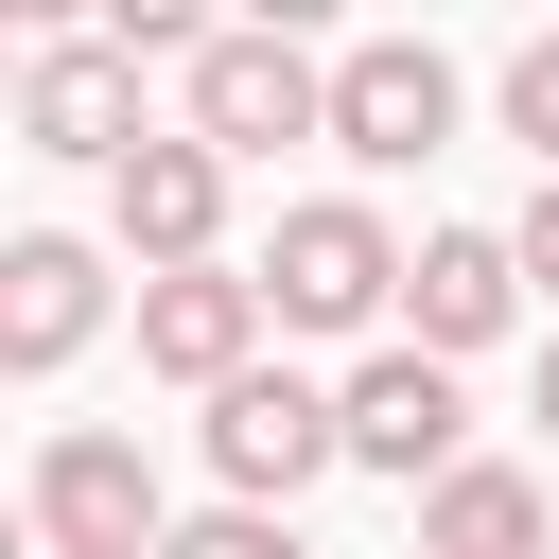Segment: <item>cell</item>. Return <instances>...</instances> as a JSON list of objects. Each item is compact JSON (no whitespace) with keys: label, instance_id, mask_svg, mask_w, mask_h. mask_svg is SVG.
<instances>
[{"label":"cell","instance_id":"obj_9","mask_svg":"<svg viewBox=\"0 0 559 559\" xmlns=\"http://www.w3.org/2000/svg\"><path fill=\"white\" fill-rule=\"evenodd\" d=\"M507 332H524V245H507V227H419V262H402V349L472 367V349H507Z\"/></svg>","mask_w":559,"mask_h":559},{"label":"cell","instance_id":"obj_7","mask_svg":"<svg viewBox=\"0 0 559 559\" xmlns=\"http://www.w3.org/2000/svg\"><path fill=\"white\" fill-rule=\"evenodd\" d=\"M105 245H122L140 280H192V262H227V157H210L192 122H157V140L105 175Z\"/></svg>","mask_w":559,"mask_h":559},{"label":"cell","instance_id":"obj_11","mask_svg":"<svg viewBox=\"0 0 559 559\" xmlns=\"http://www.w3.org/2000/svg\"><path fill=\"white\" fill-rule=\"evenodd\" d=\"M87 332H105V245L17 227V245H0V367L52 384V367H87Z\"/></svg>","mask_w":559,"mask_h":559},{"label":"cell","instance_id":"obj_13","mask_svg":"<svg viewBox=\"0 0 559 559\" xmlns=\"http://www.w3.org/2000/svg\"><path fill=\"white\" fill-rule=\"evenodd\" d=\"M507 140H524V157L559 175V17H542V35L507 52Z\"/></svg>","mask_w":559,"mask_h":559},{"label":"cell","instance_id":"obj_8","mask_svg":"<svg viewBox=\"0 0 559 559\" xmlns=\"http://www.w3.org/2000/svg\"><path fill=\"white\" fill-rule=\"evenodd\" d=\"M332 140H349L367 175H419V157L454 140V52H437V35H349V52H332Z\"/></svg>","mask_w":559,"mask_h":559},{"label":"cell","instance_id":"obj_2","mask_svg":"<svg viewBox=\"0 0 559 559\" xmlns=\"http://www.w3.org/2000/svg\"><path fill=\"white\" fill-rule=\"evenodd\" d=\"M402 262H419V245H402L367 192H297V210L262 227V314H280V332H384V314H402Z\"/></svg>","mask_w":559,"mask_h":559},{"label":"cell","instance_id":"obj_5","mask_svg":"<svg viewBox=\"0 0 559 559\" xmlns=\"http://www.w3.org/2000/svg\"><path fill=\"white\" fill-rule=\"evenodd\" d=\"M332 402H349V472H384V489H454V472H472V384H454L437 349L384 332V349H349Z\"/></svg>","mask_w":559,"mask_h":559},{"label":"cell","instance_id":"obj_1","mask_svg":"<svg viewBox=\"0 0 559 559\" xmlns=\"http://www.w3.org/2000/svg\"><path fill=\"white\" fill-rule=\"evenodd\" d=\"M17 542L35 559H175V489L122 419H52L17 472Z\"/></svg>","mask_w":559,"mask_h":559},{"label":"cell","instance_id":"obj_14","mask_svg":"<svg viewBox=\"0 0 559 559\" xmlns=\"http://www.w3.org/2000/svg\"><path fill=\"white\" fill-rule=\"evenodd\" d=\"M175 559H314V542H297L280 507H192V524H175Z\"/></svg>","mask_w":559,"mask_h":559},{"label":"cell","instance_id":"obj_16","mask_svg":"<svg viewBox=\"0 0 559 559\" xmlns=\"http://www.w3.org/2000/svg\"><path fill=\"white\" fill-rule=\"evenodd\" d=\"M524 419H542V437H559V332H542V384H524Z\"/></svg>","mask_w":559,"mask_h":559},{"label":"cell","instance_id":"obj_4","mask_svg":"<svg viewBox=\"0 0 559 559\" xmlns=\"http://www.w3.org/2000/svg\"><path fill=\"white\" fill-rule=\"evenodd\" d=\"M192 140L245 175V157H280V140H332V52H297L280 17H227L210 52H192Z\"/></svg>","mask_w":559,"mask_h":559},{"label":"cell","instance_id":"obj_6","mask_svg":"<svg viewBox=\"0 0 559 559\" xmlns=\"http://www.w3.org/2000/svg\"><path fill=\"white\" fill-rule=\"evenodd\" d=\"M17 140L35 157H70V175H122L157 122H140V52L122 35H35L17 52Z\"/></svg>","mask_w":559,"mask_h":559},{"label":"cell","instance_id":"obj_3","mask_svg":"<svg viewBox=\"0 0 559 559\" xmlns=\"http://www.w3.org/2000/svg\"><path fill=\"white\" fill-rule=\"evenodd\" d=\"M192 437H210V507H280V524H297V489H314V472H349V402H332V384H297V367H245Z\"/></svg>","mask_w":559,"mask_h":559},{"label":"cell","instance_id":"obj_12","mask_svg":"<svg viewBox=\"0 0 559 559\" xmlns=\"http://www.w3.org/2000/svg\"><path fill=\"white\" fill-rule=\"evenodd\" d=\"M559 542V489L524 454H472L454 489H419V559H542Z\"/></svg>","mask_w":559,"mask_h":559},{"label":"cell","instance_id":"obj_15","mask_svg":"<svg viewBox=\"0 0 559 559\" xmlns=\"http://www.w3.org/2000/svg\"><path fill=\"white\" fill-rule=\"evenodd\" d=\"M507 245H524V297H542V314H559V175H542V192H524V227H507Z\"/></svg>","mask_w":559,"mask_h":559},{"label":"cell","instance_id":"obj_10","mask_svg":"<svg viewBox=\"0 0 559 559\" xmlns=\"http://www.w3.org/2000/svg\"><path fill=\"white\" fill-rule=\"evenodd\" d=\"M262 262H192V280H140V367L157 384H192V402H227L245 367H262Z\"/></svg>","mask_w":559,"mask_h":559}]
</instances>
